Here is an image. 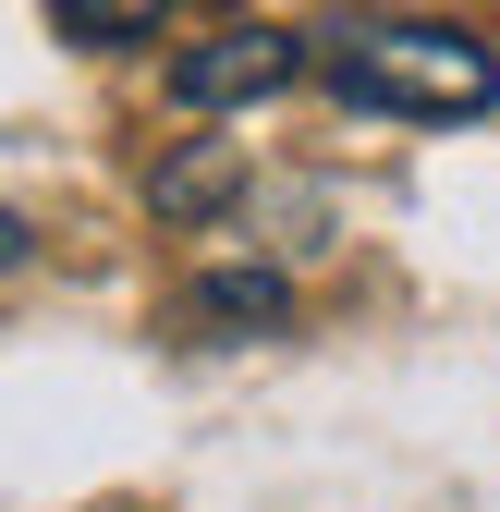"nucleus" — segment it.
<instances>
[{"label":"nucleus","instance_id":"obj_1","mask_svg":"<svg viewBox=\"0 0 500 512\" xmlns=\"http://www.w3.org/2000/svg\"><path fill=\"white\" fill-rule=\"evenodd\" d=\"M318 74L354 110H391V122H476L500 98V49L464 25H330Z\"/></svg>","mask_w":500,"mask_h":512},{"label":"nucleus","instance_id":"obj_2","mask_svg":"<svg viewBox=\"0 0 500 512\" xmlns=\"http://www.w3.org/2000/svg\"><path fill=\"white\" fill-rule=\"evenodd\" d=\"M293 74H305V37H281V25H220V37H196V49H171V98H183V110L281 98Z\"/></svg>","mask_w":500,"mask_h":512},{"label":"nucleus","instance_id":"obj_3","mask_svg":"<svg viewBox=\"0 0 500 512\" xmlns=\"http://www.w3.org/2000/svg\"><path fill=\"white\" fill-rule=\"evenodd\" d=\"M281 317H293L281 269H208L196 293H183V330L196 342H257V330H281Z\"/></svg>","mask_w":500,"mask_h":512},{"label":"nucleus","instance_id":"obj_4","mask_svg":"<svg viewBox=\"0 0 500 512\" xmlns=\"http://www.w3.org/2000/svg\"><path fill=\"white\" fill-rule=\"evenodd\" d=\"M232 183H244V147H220V135H208V147H183V159L147 183V196H159V220H208Z\"/></svg>","mask_w":500,"mask_h":512},{"label":"nucleus","instance_id":"obj_5","mask_svg":"<svg viewBox=\"0 0 500 512\" xmlns=\"http://www.w3.org/2000/svg\"><path fill=\"white\" fill-rule=\"evenodd\" d=\"M49 13H61V37H86V49H135V37L171 25V0H49Z\"/></svg>","mask_w":500,"mask_h":512}]
</instances>
